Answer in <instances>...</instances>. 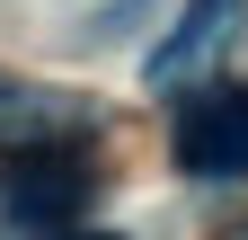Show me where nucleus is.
<instances>
[{
    "label": "nucleus",
    "instance_id": "obj_3",
    "mask_svg": "<svg viewBox=\"0 0 248 240\" xmlns=\"http://www.w3.org/2000/svg\"><path fill=\"white\" fill-rule=\"evenodd\" d=\"M62 134H80V107L0 71V142H9V152H45V142H62Z\"/></svg>",
    "mask_w": 248,
    "mask_h": 240
},
{
    "label": "nucleus",
    "instance_id": "obj_2",
    "mask_svg": "<svg viewBox=\"0 0 248 240\" xmlns=\"http://www.w3.org/2000/svg\"><path fill=\"white\" fill-rule=\"evenodd\" d=\"M231 27H239V0H195V9L177 18V36L151 53V80H160V89H169V80H195L213 53L231 45Z\"/></svg>",
    "mask_w": 248,
    "mask_h": 240
},
{
    "label": "nucleus",
    "instance_id": "obj_1",
    "mask_svg": "<svg viewBox=\"0 0 248 240\" xmlns=\"http://www.w3.org/2000/svg\"><path fill=\"white\" fill-rule=\"evenodd\" d=\"M169 152L195 178H248V89H231V80L186 89L169 116Z\"/></svg>",
    "mask_w": 248,
    "mask_h": 240
},
{
    "label": "nucleus",
    "instance_id": "obj_4",
    "mask_svg": "<svg viewBox=\"0 0 248 240\" xmlns=\"http://www.w3.org/2000/svg\"><path fill=\"white\" fill-rule=\"evenodd\" d=\"M80 205H89V178H80L71 160H36V169H27L18 187H9V214H18L27 231H53V223H71Z\"/></svg>",
    "mask_w": 248,
    "mask_h": 240
},
{
    "label": "nucleus",
    "instance_id": "obj_5",
    "mask_svg": "<svg viewBox=\"0 0 248 240\" xmlns=\"http://www.w3.org/2000/svg\"><path fill=\"white\" fill-rule=\"evenodd\" d=\"M80 240H115V231H80Z\"/></svg>",
    "mask_w": 248,
    "mask_h": 240
}]
</instances>
